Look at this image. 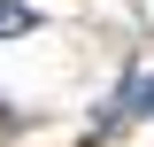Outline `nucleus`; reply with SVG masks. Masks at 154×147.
<instances>
[{"label":"nucleus","instance_id":"f257e3e1","mask_svg":"<svg viewBox=\"0 0 154 147\" xmlns=\"http://www.w3.org/2000/svg\"><path fill=\"white\" fill-rule=\"evenodd\" d=\"M38 31V8H23V0H0V39H23Z\"/></svg>","mask_w":154,"mask_h":147},{"label":"nucleus","instance_id":"f03ea898","mask_svg":"<svg viewBox=\"0 0 154 147\" xmlns=\"http://www.w3.org/2000/svg\"><path fill=\"white\" fill-rule=\"evenodd\" d=\"M116 101H123V109H146V116H154V85H139V77H131L123 93H116Z\"/></svg>","mask_w":154,"mask_h":147}]
</instances>
